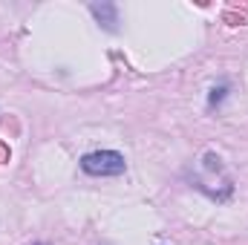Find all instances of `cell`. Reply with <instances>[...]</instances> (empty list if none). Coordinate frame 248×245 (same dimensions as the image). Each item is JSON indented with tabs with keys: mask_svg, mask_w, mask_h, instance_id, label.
<instances>
[{
	"mask_svg": "<svg viewBox=\"0 0 248 245\" xmlns=\"http://www.w3.org/2000/svg\"><path fill=\"white\" fill-rule=\"evenodd\" d=\"M222 92H225V87H219V90H214V95H211V104H217V101L222 98Z\"/></svg>",
	"mask_w": 248,
	"mask_h": 245,
	"instance_id": "obj_2",
	"label": "cell"
},
{
	"mask_svg": "<svg viewBox=\"0 0 248 245\" xmlns=\"http://www.w3.org/2000/svg\"><path fill=\"white\" fill-rule=\"evenodd\" d=\"M81 168L93 176H119L124 173V156L116 150H95L81 159Z\"/></svg>",
	"mask_w": 248,
	"mask_h": 245,
	"instance_id": "obj_1",
	"label": "cell"
}]
</instances>
